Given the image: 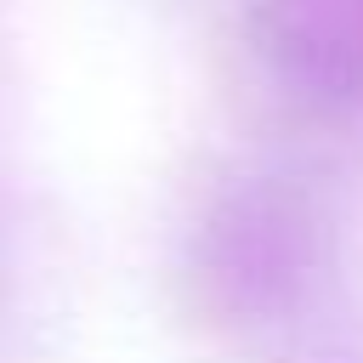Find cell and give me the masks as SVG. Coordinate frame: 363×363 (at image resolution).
Returning <instances> with one entry per match:
<instances>
[{
    "label": "cell",
    "instance_id": "1",
    "mask_svg": "<svg viewBox=\"0 0 363 363\" xmlns=\"http://www.w3.org/2000/svg\"><path fill=\"white\" fill-rule=\"evenodd\" d=\"M278 51L323 96H363V0H278Z\"/></svg>",
    "mask_w": 363,
    "mask_h": 363
}]
</instances>
